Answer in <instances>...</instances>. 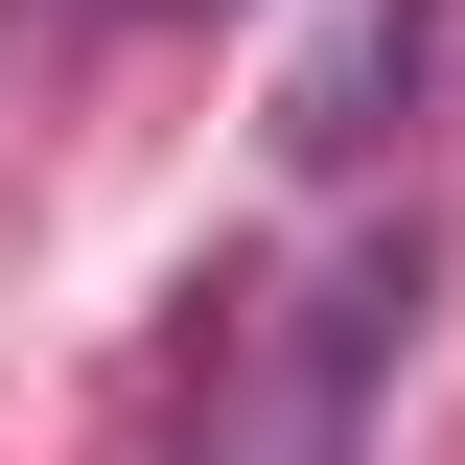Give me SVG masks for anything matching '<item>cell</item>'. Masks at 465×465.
Listing matches in <instances>:
<instances>
[{
  "label": "cell",
  "instance_id": "6da1fadb",
  "mask_svg": "<svg viewBox=\"0 0 465 465\" xmlns=\"http://www.w3.org/2000/svg\"><path fill=\"white\" fill-rule=\"evenodd\" d=\"M419 349V232H372V256H326V302H302V372H280V465H372V372Z\"/></svg>",
  "mask_w": 465,
  "mask_h": 465
},
{
  "label": "cell",
  "instance_id": "7a4b0ae2",
  "mask_svg": "<svg viewBox=\"0 0 465 465\" xmlns=\"http://www.w3.org/2000/svg\"><path fill=\"white\" fill-rule=\"evenodd\" d=\"M419 47H442V0H349L326 47H302V94H280V163H302V186L372 163V140L419 116Z\"/></svg>",
  "mask_w": 465,
  "mask_h": 465
}]
</instances>
